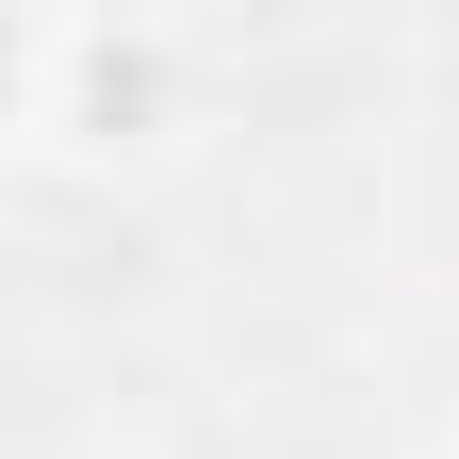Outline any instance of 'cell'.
I'll list each match as a JSON object with an SVG mask.
<instances>
[{"label":"cell","instance_id":"obj_1","mask_svg":"<svg viewBox=\"0 0 459 459\" xmlns=\"http://www.w3.org/2000/svg\"><path fill=\"white\" fill-rule=\"evenodd\" d=\"M0 66H17V49H0Z\"/></svg>","mask_w":459,"mask_h":459}]
</instances>
